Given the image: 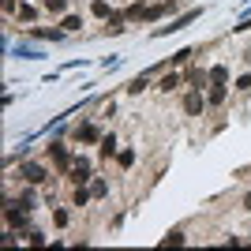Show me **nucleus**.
Returning a JSON list of instances; mask_svg holds the SVG:
<instances>
[{
  "mask_svg": "<svg viewBox=\"0 0 251 251\" xmlns=\"http://www.w3.org/2000/svg\"><path fill=\"white\" fill-rule=\"evenodd\" d=\"M240 210H248V214H251V191H248V195L240 199Z\"/></svg>",
  "mask_w": 251,
  "mask_h": 251,
  "instance_id": "23",
  "label": "nucleus"
},
{
  "mask_svg": "<svg viewBox=\"0 0 251 251\" xmlns=\"http://www.w3.org/2000/svg\"><path fill=\"white\" fill-rule=\"evenodd\" d=\"M124 19H127V11H113V15L105 19V30H109V34H120V30H124Z\"/></svg>",
  "mask_w": 251,
  "mask_h": 251,
  "instance_id": "10",
  "label": "nucleus"
},
{
  "mask_svg": "<svg viewBox=\"0 0 251 251\" xmlns=\"http://www.w3.org/2000/svg\"><path fill=\"white\" fill-rule=\"evenodd\" d=\"M180 86H184V75H180V72H169V75L157 79V90H161V94H176Z\"/></svg>",
  "mask_w": 251,
  "mask_h": 251,
  "instance_id": "5",
  "label": "nucleus"
},
{
  "mask_svg": "<svg viewBox=\"0 0 251 251\" xmlns=\"http://www.w3.org/2000/svg\"><path fill=\"white\" fill-rule=\"evenodd\" d=\"M131 161H135V150H120V169H131Z\"/></svg>",
  "mask_w": 251,
  "mask_h": 251,
  "instance_id": "21",
  "label": "nucleus"
},
{
  "mask_svg": "<svg viewBox=\"0 0 251 251\" xmlns=\"http://www.w3.org/2000/svg\"><path fill=\"white\" fill-rule=\"evenodd\" d=\"M236 94H251V72L236 79Z\"/></svg>",
  "mask_w": 251,
  "mask_h": 251,
  "instance_id": "19",
  "label": "nucleus"
},
{
  "mask_svg": "<svg viewBox=\"0 0 251 251\" xmlns=\"http://www.w3.org/2000/svg\"><path fill=\"white\" fill-rule=\"evenodd\" d=\"M225 98H229V83H210V94H206L210 105H225Z\"/></svg>",
  "mask_w": 251,
  "mask_h": 251,
  "instance_id": "9",
  "label": "nucleus"
},
{
  "mask_svg": "<svg viewBox=\"0 0 251 251\" xmlns=\"http://www.w3.org/2000/svg\"><path fill=\"white\" fill-rule=\"evenodd\" d=\"M113 154H116V135H101V157L109 161Z\"/></svg>",
  "mask_w": 251,
  "mask_h": 251,
  "instance_id": "17",
  "label": "nucleus"
},
{
  "mask_svg": "<svg viewBox=\"0 0 251 251\" xmlns=\"http://www.w3.org/2000/svg\"><path fill=\"white\" fill-rule=\"evenodd\" d=\"M79 26H83V15H64V19H60V30H64V34L79 30Z\"/></svg>",
  "mask_w": 251,
  "mask_h": 251,
  "instance_id": "14",
  "label": "nucleus"
},
{
  "mask_svg": "<svg viewBox=\"0 0 251 251\" xmlns=\"http://www.w3.org/2000/svg\"><path fill=\"white\" fill-rule=\"evenodd\" d=\"M147 86H150V75H139V79H131V83H127V94H143Z\"/></svg>",
  "mask_w": 251,
  "mask_h": 251,
  "instance_id": "16",
  "label": "nucleus"
},
{
  "mask_svg": "<svg viewBox=\"0 0 251 251\" xmlns=\"http://www.w3.org/2000/svg\"><path fill=\"white\" fill-rule=\"evenodd\" d=\"M184 113L188 116H202V90H191V94L184 98Z\"/></svg>",
  "mask_w": 251,
  "mask_h": 251,
  "instance_id": "7",
  "label": "nucleus"
},
{
  "mask_svg": "<svg viewBox=\"0 0 251 251\" xmlns=\"http://www.w3.org/2000/svg\"><path fill=\"white\" fill-rule=\"evenodd\" d=\"M135 4H150V0H135Z\"/></svg>",
  "mask_w": 251,
  "mask_h": 251,
  "instance_id": "26",
  "label": "nucleus"
},
{
  "mask_svg": "<svg viewBox=\"0 0 251 251\" xmlns=\"http://www.w3.org/2000/svg\"><path fill=\"white\" fill-rule=\"evenodd\" d=\"M199 15H202V11H199V8H195V11H188V15H180V19H176V23H173V26H161V30H157V34H165V30H184V26H188V23H191V19H199Z\"/></svg>",
  "mask_w": 251,
  "mask_h": 251,
  "instance_id": "12",
  "label": "nucleus"
},
{
  "mask_svg": "<svg viewBox=\"0 0 251 251\" xmlns=\"http://www.w3.org/2000/svg\"><path fill=\"white\" fill-rule=\"evenodd\" d=\"M4 11H8V15H15V11H19V8H15V0H4Z\"/></svg>",
  "mask_w": 251,
  "mask_h": 251,
  "instance_id": "24",
  "label": "nucleus"
},
{
  "mask_svg": "<svg viewBox=\"0 0 251 251\" xmlns=\"http://www.w3.org/2000/svg\"><path fill=\"white\" fill-rule=\"evenodd\" d=\"M161 244H184V232H180V229H176V232H169V236H165Z\"/></svg>",
  "mask_w": 251,
  "mask_h": 251,
  "instance_id": "22",
  "label": "nucleus"
},
{
  "mask_svg": "<svg viewBox=\"0 0 251 251\" xmlns=\"http://www.w3.org/2000/svg\"><path fill=\"white\" fill-rule=\"evenodd\" d=\"M26 214H30L26 206L19 210V202L8 199V206H4V221H8V229H30V218H26Z\"/></svg>",
  "mask_w": 251,
  "mask_h": 251,
  "instance_id": "2",
  "label": "nucleus"
},
{
  "mask_svg": "<svg viewBox=\"0 0 251 251\" xmlns=\"http://www.w3.org/2000/svg\"><path fill=\"white\" fill-rule=\"evenodd\" d=\"M15 15H19V23H34V15H38V11H34L30 4H23V8L15 11Z\"/></svg>",
  "mask_w": 251,
  "mask_h": 251,
  "instance_id": "18",
  "label": "nucleus"
},
{
  "mask_svg": "<svg viewBox=\"0 0 251 251\" xmlns=\"http://www.w3.org/2000/svg\"><path fill=\"white\" fill-rule=\"evenodd\" d=\"M68 180H72V184H86V180H94V176H90V161H86V157H75L72 169H68Z\"/></svg>",
  "mask_w": 251,
  "mask_h": 251,
  "instance_id": "3",
  "label": "nucleus"
},
{
  "mask_svg": "<svg viewBox=\"0 0 251 251\" xmlns=\"http://www.w3.org/2000/svg\"><path fill=\"white\" fill-rule=\"evenodd\" d=\"M45 157H49V161H56V169H60V173H68V169H72V157H68V150H64L60 143H49V147H45Z\"/></svg>",
  "mask_w": 251,
  "mask_h": 251,
  "instance_id": "4",
  "label": "nucleus"
},
{
  "mask_svg": "<svg viewBox=\"0 0 251 251\" xmlns=\"http://www.w3.org/2000/svg\"><path fill=\"white\" fill-rule=\"evenodd\" d=\"M52 221L64 229V225H68V210H64V206H52Z\"/></svg>",
  "mask_w": 251,
  "mask_h": 251,
  "instance_id": "20",
  "label": "nucleus"
},
{
  "mask_svg": "<svg viewBox=\"0 0 251 251\" xmlns=\"http://www.w3.org/2000/svg\"><path fill=\"white\" fill-rule=\"evenodd\" d=\"M240 60H244V64H251V45L244 49V56H240Z\"/></svg>",
  "mask_w": 251,
  "mask_h": 251,
  "instance_id": "25",
  "label": "nucleus"
},
{
  "mask_svg": "<svg viewBox=\"0 0 251 251\" xmlns=\"http://www.w3.org/2000/svg\"><path fill=\"white\" fill-rule=\"evenodd\" d=\"M113 4H109V0H94V4H90V15H94V19H109V15H113Z\"/></svg>",
  "mask_w": 251,
  "mask_h": 251,
  "instance_id": "11",
  "label": "nucleus"
},
{
  "mask_svg": "<svg viewBox=\"0 0 251 251\" xmlns=\"http://www.w3.org/2000/svg\"><path fill=\"white\" fill-rule=\"evenodd\" d=\"M42 8L49 11V15H64V11H68V0H42Z\"/></svg>",
  "mask_w": 251,
  "mask_h": 251,
  "instance_id": "15",
  "label": "nucleus"
},
{
  "mask_svg": "<svg viewBox=\"0 0 251 251\" xmlns=\"http://www.w3.org/2000/svg\"><path fill=\"white\" fill-rule=\"evenodd\" d=\"M75 143H101V131L94 124H79L75 127Z\"/></svg>",
  "mask_w": 251,
  "mask_h": 251,
  "instance_id": "6",
  "label": "nucleus"
},
{
  "mask_svg": "<svg viewBox=\"0 0 251 251\" xmlns=\"http://www.w3.org/2000/svg\"><path fill=\"white\" fill-rule=\"evenodd\" d=\"M210 83H229V64H214L210 68Z\"/></svg>",
  "mask_w": 251,
  "mask_h": 251,
  "instance_id": "13",
  "label": "nucleus"
},
{
  "mask_svg": "<svg viewBox=\"0 0 251 251\" xmlns=\"http://www.w3.org/2000/svg\"><path fill=\"white\" fill-rule=\"evenodd\" d=\"M90 199H94V188H86V184H79V188L72 191V206H90Z\"/></svg>",
  "mask_w": 251,
  "mask_h": 251,
  "instance_id": "8",
  "label": "nucleus"
},
{
  "mask_svg": "<svg viewBox=\"0 0 251 251\" xmlns=\"http://www.w3.org/2000/svg\"><path fill=\"white\" fill-rule=\"evenodd\" d=\"M19 180H23V184H34V188H42L45 180H49V169H45L42 161H23V165H19Z\"/></svg>",
  "mask_w": 251,
  "mask_h": 251,
  "instance_id": "1",
  "label": "nucleus"
}]
</instances>
